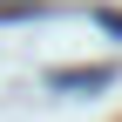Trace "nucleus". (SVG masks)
I'll list each match as a JSON object with an SVG mask.
<instances>
[{
  "mask_svg": "<svg viewBox=\"0 0 122 122\" xmlns=\"http://www.w3.org/2000/svg\"><path fill=\"white\" fill-rule=\"evenodd\" d=\"M115 81V68H61L54 75V88H109Z\"/></svg>",
  "mask_w": 122,
  "mask_h": 122,
  "instance_id": "obj_1",
  "label": "nucleus"
},
{
  "mask_svg": "<svg viewBox=\"0 0 122 122\" xmlns=\"http://www.w3.org/2000/svg\"><path fill=\"white\" fill-rule=\"evenodd\" d=\"M41 14H48L41 0H0V20H41Z\"/></svg>",
  "mask_w": 122,
  "mask_h": 122,
  "instance_id": "obj_2",
  "label": "nucleus"
}]
</instances>
